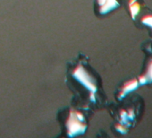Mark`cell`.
<instances>
[{"mask_svg":"<svg viewBox=\"0 0 152 138\" xmlns=\"http://www.w3.org/2000/svg\"><path fill=\"white\" fill-rule=\"evenodd\" d=\"M138 87V81L137 80H132L130 82H128L124 87H123V91L121 92V95L124 96V94L129 92H132L133 90H135L136 88Z\"/></svg>","mask_w":152,"mask_h":138,"instance_id":"obj_1","label":"cell"},{"mask_svg":"<svg viewBox=\"0 0 152 138\" xmlns=\"http://www.w3.org/2000/svg\"><path fill=\"white\" fill-rule=\"evenodd\" d=\"M130 10H131L132 17V18H135V16L139 14V11H140V5H139L137 2L130 3Z\"/></svg>","mask_w":152,"mask_h":138,"instance_id":"obj_2","label":"cell"},{"mask_svg":"<svg viewBox=\"0 0 152 138\" xmlns=\"http://www.w3.org/2000/svg\"><path fill=\"white\" fill-rule=\"evenodd\" d=\"M141 22L144 24H147V25H149V26L152 27V15H146V16H144L141 19Z\"/></svg>","mask_w":152,"mask_h":138,"instance_id":"obj_3","label":"cell"},{"mask_svg":"<svg viewBox=\"0 0 152 138\" xmlns=\"http://www.w3.org/2000/svg\"><path fill=\"white\" fill-rule=\"evenodd\" d=\"M139 80H140V83L141 84H145L147 82H148V76H147V75H143V76H140V78H139Z\"/></svg>","mask_w":152,"mask_h":138,"instance_id":"obj_4","label":"cell"},{"mask_svg":"<svg viewBox=\"0 0 152 138\" xmlns=\"http://www.w3.org/2000/svg\"><path fill=\"white\" fill-rule=\"evenodd\" d=\"M147 76L148 78V80L152 81V62L149 64V66H148V72L147 74Z\"/></svg>","mask_w":152,"mask_h":138,"instance_id":"obj_5","label":"cell"},{"mask_svg":"<svg viewBox=\"0 0 152 138\" xmlns=\"http://www.w3.org/2000/svg\"><path fill=\"white\" fill-rule=\"evenodd\" d=\"M129 117H130L131 119H132V118L134 117V113L132 112V109L129 111Z\"/></svg>","mask_w":152,"mask_h":138,"instance_id":"obj_6","label":"cell"}]
</instances>
